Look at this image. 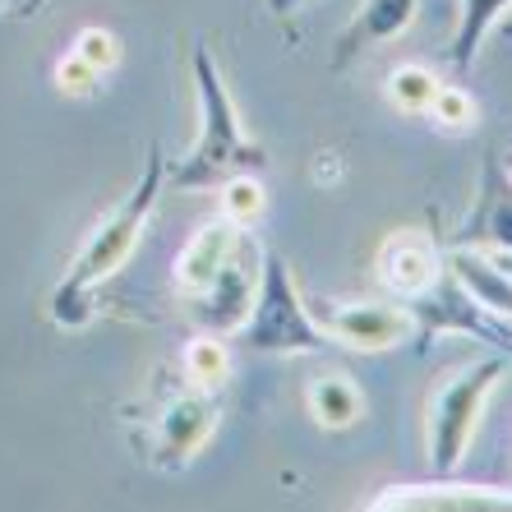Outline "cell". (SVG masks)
<instances>
[{
    "label": "cell",
    "instance_id": "obj_1",
    "mask_svg": "<svg viewBox=\"0 0 512 512\" xmlns=\"http://www.w3.org/2000/svg\"><path fill=\"white\" fill-rule=\"evenodd\" d=\"M162 190H167V157H162L157 143H148L134 190L102 217V227L88 236V245L74 254V263L65 268L56 291H51V319H56L60 328H88V323H93L97 286L111 282V277L130 263V254L139 250L143 227H148V217H153Z\"/></svg>",
    "mask_w": 512,
    "mask_h": 512
},
{
    "label": "cell",
    "instance_id": "obj_2",
    "mask_svg": "<svg viewBox=\"0 0 512 512\" xmlns=\"http://www.w3.org/2000/svg\"><path fill=\"white\" fill-rule=\"evenodd\" d=\"M190 70L194 97H199V139L180 162H167V185L171 190H217L236 171H263L268 167V148L250 139L208 42H194Z\"/></svg>",
    "mask_w": 512,
    "mask_h": 512
},
{
    "label": "cell",
    "instance_id": "obj_3",
    "mask_svg": "<svg viewBox=\"0 0 512 512\" xmlns=\"http://www.w3.org/2000/svg\"><path fill=\"white\" fill-rule=\"evenodd\" d=\"M503 370H508V356L489 351V356L466 360V365H457L453 374H443V379L434 383V393H429V402H425L429 476H457V471H462Z\"/></svg>",
    "mask_w": 512,
    "mask_h": 512
},
{
    "label": "cell",
    "instance_id": "obj_4",
    "mask_svg": "<svg viewBox=\"0 0 512 512\" xmlns=\"http://www.w3.org/2000/svg\"><path fill=\"white\" fill-rule=\"evenodd\" d=\"M236 342L254 356H319V351H333V337L319 328L310 300L300 296L291 263L282 254H263L259 296H254L250 319L240 323Z\"/></svg>",
    "mask_w": 512,
    "mask_h": 512
},
{
    "label": "cell",
    "instance_id": "obj_5",
    "mask_svg": "<svg viewBox=\"0 0 512 512\" xmlns=\"http://www.w3.org/2000/svg\"><path fill=\"white\" fill-rule=\"evenodd\" d=\"M310 310L323 333L333 337V346L360 351V356H383L420 337L411 305H397V300H319Z\"/></svg>",
    "mask_w": 512,
    "mask_h": 512
},
{
    "label": "cell",
    "instance_id": "obj_6",
    "mask_svg": "<svg viewBox=\"0 0 512 512\" xmlns=\"http://www.w3.org/2000/svg\"><path fill=\"white\" fill-rule=\"evenodd\" d=\"M406 305H411L416 328H420L416 342H429L434 333H462V337H476V342L494 346L499 356L512 360V323L499 319V314H489L480 300H471L448 273L429 286V291L411 296Z\"/></svg>",
    "mask_w": 512,
    "mask_h": 512
},
{
    "label": "cell",
    "instance_id": "obj_7",
    "mask_svg": "<svg viewBox=\"0 0 512 512\" xmlns=\"http://www.w3.org/2000/svg\"><path fill=\"white\" fill-rule=\"evenodd\" d=\"M263 245L250 236V231H240L236 250L231 259L222 263V273L213 277L208 291L194 296V319H199L203 333H222V337H236L240 323L250 319L254 310V296H259V277H263Z\"/></svg>",
    "mask_w": 512,
    "mask_h": 512
},
{
    "label": "cell",
    "instance_id": "obj_8",
    "mask_svg": "<svg viewBox=\"0 0 512 512\" xmlns=\"http://www.w3.org/2000/svg\"><path fill=\"white\" fill-rule=\"evenodd\" d=\"M370 512H512V489L457 485L453 476H429V485H393L365 503Z\"/></svg>",
    "mask_w": 512,
    "mask_h": 512
},
{
    "label": "cell",
    "instance_id": "obj_9",
    "mask_svg": "<svg viewBox=\"0 0 512 512\" xmlns=\"http://www.w3.org/2000/svg\"><path fill=\"white\" fill-rule=\"evenodd\" d=\"M217 420H222V411H217L208 388H190L176 402H167V411L157 416V462L180 466L199 457L217 434Z\"/></svg>",
    "mask_w": 512,
    "mask_h": 512
},
{
    "label": "cell",
    "instance_id": "obj_10",
    "mask_svg": "<svg viewBox=\"0 0 512 512\" xmlns=\"http://www.w3.org/2000/svg\"><path fill=\"white\" fill-rule=\"evenodd\" d=\"M374 268H379V282L393 296L411 300L443 277V250L425 231H393L374 254Z\"/></svg>",
    "mask_w": 512,
    "mask_h": 512
},
{
    "label": "cell",
    "instance_id": "obj_11",
    "mask_svg": "<svg viewBox=\"0 0 512 512\" xmlns=\"http://www.w3.org/2000/svg\"><path fill=\"white\" fill-rule=\"evenodd\" d=\"M443 273L453 277L471 300H480L489 314H499V319L512 323V273L494 259V250L453 240V250L443 254Z\"/></svg>",
    "mask_w": 512,
    "mask_h": 512
},
{
    "label": "cell",
    "instance_id": "obj_12",
    "mask_svg": "<svg viewBox=\"0 0 512 512\" xmlns=\"http://www.w3.org/2000/svg\"><path fill=\"white\" fill-rule=\"evenodd\" d=\"M240 240V227H231L227 217H217V222H203L199 231H194L190 240H185V250L176 254V291L180 296H199V291H208L213 286V277L222 273V263L231 259V250H236Z\"/></svg>",
    "mask_w": 512,
    "mask_h": 512
},
{
    "label": "cell",
    "instance_id": "obj_13",
    "mask_svg": "<svg viewBox=\"0 0 512 512\" xmlns=\"http://www.w3.org/2000/svg\"><path fill=\"white\" fill-rule=\"evenodd\" d=\"M416 14H420V0H360L351 28L337 37V70H346L360 51L397 42L406 28L416 24Z\"/></svg>",
    "mask_w": 512,
    "mask_h": 512
},
{
    "label": "cell",
    "instance_id": "obj_14",
    "mask_svg": "<svg viewBox=\"0 0 512 512\" xmlns=\"http://www.w3.org/2000/svg\"><path fill=\"white\" fill-rule=\"evenodd\" d=\"M462 245H485V250L503 254L512 250V176L489 157L485 176H480V203L476 217L462 227Z\"/></svg>",
    "mask_w": 512,
    "mask_h": 512
},
{
    "label": "cell",
    "instance_id": "obj_15",
    "mask_svg": "<svg viewBox=\"0 0 512 512\" xmlns=\"http://www.w3.org/2000/svg\"><path fill=\"white\" fill-rule=\"evenodd\" d=\"M305 411H310V420L319 429L346 434V429H356L360 416H365V393H360V383L342 370L314 374L310 388H305Z\"/></svg>",
    "mask_w": 512,
    "mask_h": 512
},
{
    "label": "cell",
    "instance_id": "obj_16",
    "mask_svg": "<svg viewBox=\"0 0 512 512\" xmlns=\"http://www.w3.org/2000/svg\"><path fill=\"white\" fill-rule=\"evenodd\" d=\"M508 10H512V0H462L457 5V33H453V47H448V60H453L457 74L476 70L489 33L499 28V19Z\"/></svg>",
    "mask_w": 512,
    "mask_h": 512
},
{
    "label": "cell",
    "instance_id": "obj_17",
    "mask_svg": "<svg viewBox=\"0 0 512 512\" xmlns=\"http://www.w3.org/2000/svg\"><path fill=\"white\" fill-rule=\"evenodd\" d=\"M180 365H185L190 388H208V393H217V388L231 379V346H227V337H222V333L190 337V342H185Z\"/></svg>",
    "mask_w": 512,
    "mask_h": 512
},
{
    "label": "cell",
    "instance_id": "obj_18",
    "mask_svg": "<svg viewBox=\"0 0 512 512\" xmlns=\"http://www.w3.org/2000/svg\"><path fill=\"white\" fill-rule=\"evenodd\" d=\"M217 190H222V217H227L231 227L254 231L263 222V213H268V185L259 180V171H236Z\"/></svg>",
    "mask_w": 512,
    "mask_h": 512
},
{
    "label": "cell",
    "instance_id": "obj_19",
    "mask_svg": "<svg viewBox=\"0 0 512 512\" xmlns=\"http://www.w3.org/2000/svg\"><path fill=\"white\" fill-rule=\"evenodd\" d=\"M439 74L429 70V65H416V60H406V65H397L388 79H383V93H388V102H393L402 116H425L429 102H434V93H439Z\"/></svg>",
    "mask_w": 512,
    "mask_h": 512
},
{
    "label": "cell",
    "instance_id": "obj_20",
    "mask_svg": "<svg viewBox=\"0 0 512 512\" xmlns=\"http://www.w3.org/2000/svg\"><path fill=\"white\" fill-rule=\"evenodd\" d=\"M439 130H453V134H466V130H476V120H480V102L471 93H466L462 84H439V93H434V102H429L425 111Z\"/></svg>",
    "mask_w": 512,
    "mask_h": 512
},
{
    "label": "cell",
    "instance_id": "obj_21",
    "mask_svg": "<svg viewBox=\"0 0 512 512\" xmlns=\"http://www.w3.org/2000/svg\"><path fill=\"white\" fill-rule=\"evenodd\" d=\"M70 51H79V56H84L97 74H111L120 65V37L111 33V28H102V24L79 28V33H74V42H70Z\"/></svg>",
    "mask_w": 512,
    "mask_h": 512
},
{
    "label": "cell",
    "instance_id": "obj_22",
    "mask_svg": "<svg viewBox=\"0 0 512 512\" xmlns=\"http://www.w3.org/2000/svg\"><path fill=\"white\" fill-rule=\"evenodd\" d=\"M51 84H56L65 97H93L97 84H102V74H97L79 51H60L56 65H51Z\"/></svg>",
    "mask_w": 512,
    "mask_h": 512
},
{
    "label": "cell",
    "instance_id": "obj_23",
    "mask_svg": "<svg viewBox=\"0 0 512 512\" xmlns=\"http://www.w3.org/2000/svg\"><path fill=\"white\" fill-rule=\"evenodd\" d=\"M42 5H47V0H24V5H19V19H33Z\"/></svg>",
    "mask_w": 512,
    "mask_h": 512
},
{
    "label": "cell",
    "instance_id": "obj_24",
    "mask_svg": "<svg viewBox=\"0 0 512 512\" xmlns=\"http://www.w3.org/2000/svg\"><path fill=\"white\" fill-rule=\"evenodd\" d=\"M494 259H499V263H503V268H508V273H512V250H503V254H494Z\"/></svg>",
    "mask_w": 512,
    "mask_h": 512
},
{
    "label": "cell",
    "instance_id": "obj_25",
    "mask_svg": "<svg viewBox=\"0 0 512 512\" xmlns=\"http://www.w3.org/2000/svg\"><path fill=\"white\" fill-rule=\"evenodd\" d=\"M508 176H512V167H508Z\"/></svg>",
    "mask_w": 512,
    "mask_h": 512
}]
</instances>
